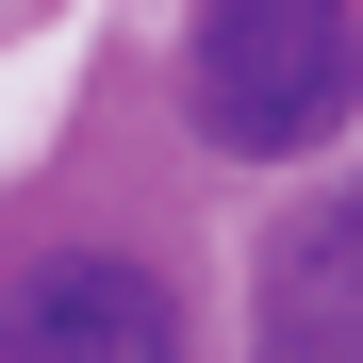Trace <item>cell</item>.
Returning a JSON list of instances; mask_svg holds the SVG:
<instances>
[{
    "mask_svg": "<svg viewBox=\"0 0 363 363\" xmlns=\"http://www.w3.org/2000/svg\"><path fill=\"white\" fill-rule=\"evenodd\" d=\"M0 363H182V297L133 248H50L0 297Z\"/></svg>",
    "mask_w": 363,
    "mask_h": 363,
    "instance_id": "cell-2",
    "label": "cell"
},
{
    "mask_svg": "<svg viewBox=\"0 0 363 363\" xmlns=\"http://www.w3.org/2000/svg\"><path fill=\"white\" fill-rule=\"evenodd\" d=\"M347 231H363V182H347Z\"/></svg>",
    "mask_w": 363,
    "mask_h": 363,
    "instance_id": "cell-3",
    "label": "cell"
},
{
    "mask_svg": "<svg viewBox=\"0 0 363 363\" xmlns=\"http://www.w3.org/2000/svg\"><path fill=\"white\" fill-rule=\"evenodd\" d=\"M182 99H199L215 149L297 165L363 116V0H199L182 33Z\"/></svg>",
    "mask_w": 363,
    "mask_h": 363,
    "instance_id": "cell-1",
    "label": "cell"
}]
</instances>
